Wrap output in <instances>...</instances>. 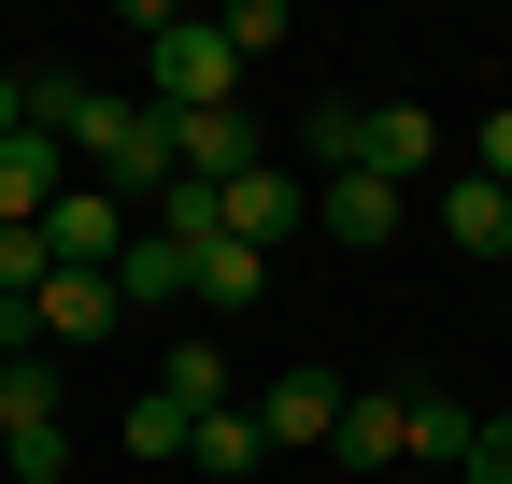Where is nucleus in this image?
<instances>
[{
  "instance_id": "f257e3e1",
  "label": "nucleus",
  "mask_w": 512,
  "mask_h": 484,
  "mask_svg": "<svg viewBox=\"0 0 512 484\" xmlns=\"http://www.w3.org/2000/svg\"><path fill=\"white\" fill-rule=\"evenodd\" d=\"M72 171H86L100 200L157 214V186H171V114H157V100H114V86H86V114H72Z\"/></svg>"
},
{
  "instance_id": "f03ea898",
  "label": "nucleus",
  "mask_w": 512,
  "mask_h": 484,
  "mask_svg": "<svg viewBox=\"0 0 512 484\" xmlns=\"http://www.w3.org/2000/svg\"><path fill=\"white\" fill-rule=\"evenodd\" d=\"M143 100L157 114H242V43L214 15H143Z\"/></svg>"
},
{
  "instance_id": "7ed1b4c3",
  "label": "nucleus",
  "mask_w": 512,
  "mask_h": 484,
  "mask_svg": "<svg viewBox=\"0 0 512 484\" xmlns=\"http://www.w3.org/2000/svg\"><path fill=\"white\" fill-rule=\"evenodd\" d=\"M0 470H15V484H57V470H72V413H57V371H43V356H0Z\"/></svg>"
},
{
  "instance_id": "20e7f679",
  "label": "nucleus",
  "mask_w": 512,
  "mask_h": 484,
  "mask_svg": "<svg viewBox=\"0 0 512 484\" xmlns=\"http://www.w3.org/2000/svg\"><path fill=\"white\" fill-rule=\"evenodd\" d=\"M114 328H128L114 271H43V285H29V342H43V356H86V342H114Z\"/></svg>"
},
{
  "instance_id": "39448f33",
  "label": "nucleus",
  "mask_w": 512,
  "mask_h": 484,
  "mask_svg": "<svg viewBox=\"0 0 512 484\" xmlns=\"http://www.w3.org/2000/svg\"><path fill=\"white\" fill-rule=\"evenodd\" d=\"M328 456H342L356 484H399V456H413V385H342Z\"/></svg>"
},
{
  "instance_id": "423d86ee",
  "label": "nucleus",
  "mask_w": 512,
  "mask_h": 484,
  "mask_svg": "<svg viewBox=\"0 0 512 484\" xmlns=\"http://www.w3.org/2000/svg\"><path fill=\"white\" fill-rule=\"evenodd\" d=\"M214 228H228V242H256V257H285V242L313 228V186H299V171H271V157H256L242 186H214Z\"/></svg>"
},
{
  "instance_id": "0eeeda50",
  "label": "nucleus",
  "mask_w": 512,
  "mask_h": 484,
  "mask_svg": "<svg viewBox=\"0 0 512 484\" xmlns=\"http://www.w3.org/2000/svg\"><path fill=\"white\" fill-rule=\"evenodd\" d=\"M342 428V371H285V385H256V442L271 456H328Z\"/></svg>"
},
{
  "instance_id": "6e6552de",
  "label": "nucleus",
  "mask_w": 512,
  "mask_h": 484,
  "mask_svg": "<svg viewBox=\"0 0 512 484\" xmlns=\"http://www.w3.org/2000/svg\"><path fill=\"white\" fill-rule=\"evenodd\" d=\"M128 228H143V214H128V200H100L86 171H72V200L43 214V257H57V271H114V257H128Z\"/></svg>"
},
{
  "instance_id": "1a4fd4ad",
  "label": "nucleus",
  "mask_w": 512,
  "mask_h": 484,
  "mask_svg": "<svg viewBox=\"0 0 512 484\" xmlns=\"http://www.w3.org/2000/svg\"><path fill=\"white\" fill-rule=\"evenodd\" d=\"M470 456H484V413L456 399V385H413V484H470Z\"/></svg>"
},
{
  "instance_id": "9d476101",
  "label": "nucleus",
  "mask_w": 512,
  "mask_h": 484,
  "mask_svg": "<svg viewBox=\"0 0 512 484\" xmlns=\"http://www.w3.org/2000/svg\"><path fill=\"white\" fill-rule=\"evenodd\" d=\"M57 200H72V143H57V129H15V143H0V228H43Z\"/></svg>"
},
{
  "instance_id": "9b49d317",
  "label": "nucleus",
  "mask_w": 512,
  "mask_h": 484,
  "mask_svg": "<svg viewBox=\"0 0 512 484\" xmlns=\"http://www.w3.org/2000/svg\"><path fill=\"white\" fill-rule=\"evenodd\" d=\"M427 157H441V114H427V100H370V114H356V157H342V171H384V186H413Z\"/></svg>"
},
{
  "instance_id": "f8f14e48",
  "label": "nucleus",
  "mask_w": 512,
  "mask_h": 484,
  "mask_svg": "<svg viewBox=\"0 0 512 484\" xmlns=\"http://www.w3.org/2000/svg\"><path fill=\"white\" fill-rule=\"evenodd\" d=\"M399 186H384V171H328V186H313V228L328 242H356V257H384V242H399Z\"/></svg>"
},
{
  "instance_id": "ddd939ff",
  "label": "nucleus",
  "mask_w": 512,
  "mask_h": 484,
  "mask_svg": "<svg viewBox=\"0 0 512 484\" xmlns=\"http://www.w3.org/2000/svg\"><path fill=\"white\" fill-rule=\"evenodd\" d=\"M171 171H185V186H242L256 129H242V114H171Z\"/></svg>"
},
{
  "instance_id": "4468645a",
  "label": "nucleus",
  "mask_w": 512,
  "mask_h": 484,
  "mask_svg": "<svg viewBox=\"0 0 512 484\" xmlns=\"http://www.w3.org/2000/svg\"><path fill=\"white\" fill-rule=\"evenodd\" d=\"M185 299H200V314H256V299H271V257H256V242H200V257H185Z\"/></svg>"
},
{
  "instance_id": "2eb2a0df",
  "label": "nucleus",
  "mask_w": 512,
  "mask_h": 484,
  "mask_svg": "<svg viewBox=\"0 0 512 484\" xmlns=\"http://www.w3.org/2000/svg\"><path fill=\"white\" fill-rule=\"evenodd\" d=\"M157 399L185 413V428H200V413H228V399H242V371H228V342H214V328H200V342H171V356H157Z\"/></svg>"
},
{
  "instance_id": "dca6fc26",
  "label": "nucleus",
  "mask_w": 512,
  "mask_h": 484,
  "mask_svg": "<svg viewBox=\"0 0 512 484\" xmlns=\"http://www.w3.org/2000/svg\"><path fill=\"white\" fill-rule=\"evenodd\" d=\"M441 242H470V257H512V186L456 171V186H441Z\"/></svg>"
},
{
  "instance_id": "f3484780",
  "label": "nucleus",
  "mask_w": 512,
  "mask_h": 484,
  "mask_svg": "<svg viewBox=\"0 0 512 484\" xmlns=\"http://www.w3.org/2000/svg\"><path fill=\"white\" fill-rule=\"evenodd\" d=\"M114 299H128V314L185 299V242H171V228H128V257H114Z\"/></svg>"
},
{
  "instance_id": "a211bd4d",
  "label": "nucleus",
  "mask_w": 512,
  "mask_h": 484,
  "mask_svg": "<svg viewBox=\"0 0 512 484\" xmlns=\"http://www.w3.org/2000/svg\"><path fill=\"white\" fill-rule=\"evenodd\" d=\"M185 456H200V470H214V484H242V470H256V456H271V442H256V413H242V399H228V413H200V442H185Z\"/></svg>"
},
{
  "instance_id": "6ab92c4d",
  "label": "nucleus",
  "mask_w": 512,
  "mask_h": 484,
  "mask_svg": "<svg viewBox=\"0 0 512 484\" xmlns=\"http://www.w3.org/2000/svg\"><path fill=\"white\" fill-rule=\"evenodd\" d=\"M185 442H200V428H185V413L143 385V399H128V456H185Z\"/></svg>"
},
{
  "instance_id": "aec40b11",
  "label": "nucleus",
  "mask_w": 512,
  "mask_h": 484,
  "mask_svg": "<svg viewBox=\"0 0 512 484\" xmlns=\"http://www.w3.org/2000/svg\"><path fill=\"white\" fill-rule=\"evenodd\" d=\"M214 29L242 43V72H256V57H271V43H285V0H228V15H214Z\"/></svg>"
},
{
  "instance_id": "412c9836",
  "label": "nucleus",
  "mask_w": 512,
  "mask_h": 484,
  "mask_svg": "<svg viewBox=\"0 0 512 484\" xmlns=\"http://www.w3.org/2000/svg\"><path fill=\"white\" fill-rule=\"evenodd\" d=\"M43 271H57V257H43V228H0V299H29Z\"/></svg>"
},
{
  "instance_id": "4be33fe9",
  "label": "nucleus",
  "mask_w": 512,
  "mask_h": 484,
  "mask_svg": "<svg viewBox=\"0 0 512 484\" xmlns=\"http://www.w3.org/2000/svg\"><path fill=\"white\" fill-rule=\"evenodd\" d=\"M470 484H512V413H484V456H470Z\"/></svg>"
},
{
  "instance_id": "5701e85b",
  "label": "nucleus",
  "mask_w": 512,
  "mask_h": 484,
  "mask_svg": "<svg viewBox=\"0 0 512 484\" xmlns=\"http://www.w3.org/2000/svg\"><path fill=\"white\" fill-rule=\"evenodd\" d=\"M470 171H484V186H512V114H484V157H470Z\"/></svg>"
},
{
  "instance_id": "b1692460",
  "label": "nucleus",
  "mask_w": 512,
  "mask_h": 484,
  "mask_svg": "<svg viewBox=\"0 0 512 484\" xmlns=\"http://www.w3.org/2000/svg\"><path fill=\"white\" fill-rule=\"evenodd\" d=\"M29 129V72H0V143H15Z\"/></svg>"
}]
</instances>
